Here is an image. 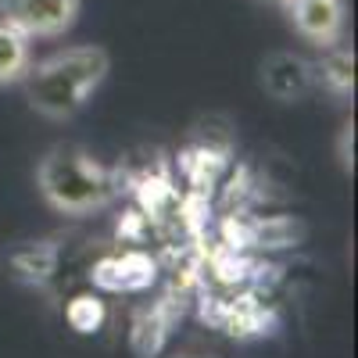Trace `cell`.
<instances>
[{"mask_svg": "<svg viewBox=\"0 0 358 358\" xmlns=\"http://www.w3.org/2000/svg\"><path fill=\"white\" fill-rule=\"evenodd\" d=\"M108 65H111L108 50L94 47V43L57 50L36 69L29 65V72L22 76L25 101L36 115L50 118V122H69L90 101V94L104 83Z\"/></svg>", "mask_w": 358, "mask_h": 358, "instance_id": "1", "label": "cell"}, {"mask_svg": "<svg viewBox=\"0 0 358 358\" xmlns=\"http://www.w3.org/2000/svg\"><path fill=\"white\" fill-rule=\"evenodd\" d=\"M36 187L54 212L86 215L101 212L118 197V176L94 162L83 147L57 143L43 155L36 169Z\"/></svg>", "mask_w": 358, "mask_h": 358, "instance_id": "2", "label": "cell"}, {"mask_svg": "<svg viewBox=\"0 0 358 358\" xmlns=\"http://www.w3.org/2000/svg\"><path fill=\"white\" fill-rule=\"evenodd\" d=\"M0 15L33 36H62L79 15V0H0Z\"/></svg>", "mask_w": 358, "mask_h": 358, "instance_id": "3", "label": "cell"}, {"mask_svg": "<svg viewBox=\"0 0 358 358\" xmlns=\"http://www.w3.org/2000/svg\"><path fill=\"white\" fill-rule=\"evenodd\" d=\"M290 22L308 43L334 47L344 36L348 25V4L344 0H290Z\"/></svg>", "mask_w": 358, "mask_h": 358, "instance_id": "4", "label": "cell"}, {"mask_svg": "<svg viewBox=\"0 0 358 358\" xmlns=\"http://www.w3.org/2000/svg\"><path fill=\"white\" fill-rule=\"evenodd\" d=\"M315 86V76H312V65L297 54H268L262 62V90L273 101L280 104H294V101H305Z\"/></svg>", "mask_w": 358, "mask_h": 358, "instance_id": "5", "label": "cell"}, {"mask_svg": "<svg viewBox=\"0 0 358 358\" xmlns=\"http://www.w3.org/2000/svg\"><path fill=\"white\" fill-rule=\"evenodd\" d=\"M33 65V54H29V36L22 29H15L11 22L0 18V86L22 83V76Z\"/></svg>", "mask_w": 358, "mask_h": 358, "instance_id": "6", "label": "cell"}, {"mask_svg": "<svg viewBox=\"0 0 358 358\" xmlns=\"http://www.w3.org/2000/svg\"><path fill=\"white\" fill-rule=\"evenodd\" d=\"M330 54L322 57L319 65H312V76L319 86H326L334 97H351L355 90V54L348 47H326Z\"/></svg>", "mask_w": 358, "mask_h": 358, "instance_id": "7", "label": "cell"}, {"mask_svg": "<svg viewBox=\"0 0 358 358\" xmlns=\"http://www.w3.org/2000/svg\"><path fill=\"white\" fill-rule=\"evenodd\" d=\"M337 155H341V165L351 172V155H355V126H344V133H341V147H337Z\"/></svg>", "mask_w": 358, "mask_h": 358, "instance_id": "8", "label": "cell"}, {"mask_svg": "<svg viewBox=\"0 0 358 358\" xmlns=\"http://www.w3.org/2000/svg\"><path fill=\"white\" fill-rule=\"evenodd\" d=\"M265 4H283V8H287V4H290V0H265Z\"/></svg>", "mask_w": 358, "mask_h": 358, "instance_id": "9", "label": "cell"}]
</instances>
